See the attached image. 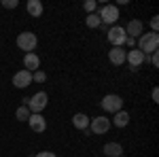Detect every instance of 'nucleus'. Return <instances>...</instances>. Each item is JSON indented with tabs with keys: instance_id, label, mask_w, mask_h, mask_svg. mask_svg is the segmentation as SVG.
I'll use <instances>...</instances> for the list:
<instances>
[{
	"instance_id": "f257e3e1",
	"label": "nucleus",
	"mask_w": 159,
	"mask_h": 157,
	"mask_svg": "<svg viewBox=\"0 0 159 157\" xmlns=\"http://www.w3.org/2000/svg\"><path fill=\"white\" fill-rule=\"evenodd\" d=\"M159 47V34L157 32H147V34H140L136 38V49L142 51L144 55H151L155 53Z\"/></svg>"
},
{
	"instance_id": "f03ea898",
	"label": "nucleus",
	"mask_w": 159,
	"mask_h": 157,
	"mask_svg": "<svg viewBox=\"0 0 159 157\" xmlns=\"http://www.w3.org/2000/svg\"><path fill=\"white\" fill-rule=\"evenodd\" d=\"M100 19H102V24L104 25H117V21H119V17H121V13H119V7L117 4H104L102 9L98 11Z\"/></svg>"
},
{
	"instance_id": "7ed1b4c3",
	"label": "nucleus",
	"mask_w": 159,
	"mask_h": 157,
	"mask_svg": "<svg viewBox=\"0 0 159 157\" xmlns=\"http://www.w3.org/2000/svg\"><path fill=\"white\" fill-rule=\"evenodd\" d=\"M38 45V38L34 32H21V34H17V47L25 51V53H34V49Z\"/></svg>"
},
{
	"instance_id": "20e7f679",
	"label": "nucleus",
	"mask_w": 159,
	"mask_h": 157,
	"mask_svg": "<svg viewBox=\"0 0 159 157\" xmlns=\"http://www.w3.org/2000/svg\"><path fill=\"white\" fill-rule=\"evenodd\" d=\"M102 109L106 110V113H119V110H123V98L121 96H117V94H108V96H104L102 98Z\"/></svg>"
},
{
	"instance_id": "39448f33",
	"label": "nucleus",
	"mask_w": 159,
	"mask_h": 157,
	"mask_svg": "<svg viewBox=\"0 0 159 157\" xmlns=\"http://www.w3.org/2000/svg\"><path fill=\"white\" fill-rule=\"evenodd\" d=\"M47 104H49V96H47L45 91H38V94H34V96L30 98L28 109H30V113H36V115H40L43 110L47 109Z\"/></svg>"
},
{
	"instance_id": "423d86ee",
	"label": "nucleus",
	"mask_w": 159,
	"mask_h": 157,
	"mask_svg": "<svg viewBox=\"0 0 159 157\" xmlns=\"http://www.w3.org/2000/svg\"><path fill=\"white\" fill-rule=\"evenodd\" d=\"M106 38H108V43L112 47H123L127 34H125V30H123L121 25H110L108 32H106Z\"/></svg>"
},
{
	"instance_id": "0eeeda50",
	"label": "nucleus",
	"mask_w": 159,
	"mask_h": 157,
	"mask_svg": "<svg viewBox=\"0 0 159 157\" xmlns=\"http://www.w3.org/2000/svg\"><path fill=\"white\" fill-rule=\"evenodd\" d=\"M87 130L91 134H106L110 130V119L104 117V115L93 117V119H89V127H87Z\"/></svg>"
},
{
	"instance_id": "6e6552de",
	"label": "nucleus",
	"mask_w": 159,
	"mask_h": 157,
	"mask_svg": "<svg viewBox=\"0 0 159 157\" xmlns=\"http://www.w3.org/2000/svg\"><path fill=\"white\" fill-rule=\"evenodd\" d=\"M32 83V72L30 70H17V72L13 74V85L17 87V89H25L28 85Z\"/></svg>"
},
{
	"instance_id": "1a4fd4ad",
	"label": "nucleus",
	"mask_w": 159,
	"mask_h": 157,
	"mask_svg": "<svg viewBox=\"0 0 159 157\" xmlns=\"http://www.w3.org/2000/svg\"><path fill=\"white\" fill-rule=\"evenodd\" d=\"M125 62H129L132 68H140V66L147 62V55H144L142 51H138V49H127V53H125Z\"/></svg>"
},
{
	"instance_id": "9d476101",
	"label": "nucleus",
	"mask_w": 159,
	"mask_h": 157,
	"mask_svg": "<svg viewBox=\"0 0 159 157\" xmlns=\"http://www.w3.org/2000/svg\"><path fill=\"white\" fill-rule=\"evenodd\" d=\"M28 125H30V130L36 134H43L47 130V119L43 117V115H36V113H32L30 115V119H28Z\"/></svg>"
},
{
	"instance_id": "9b49d317",
	"label": "nucleus",
	"mask_w": 159,
	"mask_h": 157,
	"mask_svg": "<svg viewBox=\"0 0 159 157\" xmlns=\"http://www.w3.org/2000/svg\"><path fill=\"white\" fill-rule=\"evenodd\" d=\"M123 30H125V34H127L129 38H138L140 34H144V25H142L140 19H132V21L125 25Z\"/></svg>"
},
{
	"instance_id": "f8f14e48",
	"label": "nucleus",
	"mask_w": 159,
	"mask_h": 157,
	"mask_svg": "<svg viewBox=\"0 0 159 157\" xmlns=\"http://www.w3.org/2000/svg\"><path fill=\"white\" fill-rule=\"evenodd\" d=\"M125 53H127V49H125V47H112V49L108 51L110 64H115V66H121V64H125Z\"/></svg>"
},
{
	"instance_id": "ddd939ff",
	"label": "nucleus",
	"mask_w": 159,
	"mask_h": 157,
	"mask_svg": "<svg viewBox=\"0 0 159 157\" xmlns=\"http://www.w3.org/2000/svg\"><path fill=\"white\" fill-rule=\"evenodd\" d=\"M24 66H25V70H30V72L40 70V58H38L36 53H25L24 55Z\"/></svg>"
},
{
	"instance_id": "4468645a",
	"label": "nucleus",
	"mask_w": 159,
	"mask_h": 157,
	"mask_svg": "<svg viewBox=\"0 0 159 157\" xmlns=\"http://www.w3.org/2000/svg\"><path fill=\"white\" fill-rule=\"evenodd\" d=\"M25 11L30 17H40L43 11H45V7H43V2L40 0H28V4H25Z\"/></svg>"
},
{
	"instance_id": "2eb2a0df",
	"label": "nucleus",
	"mask_w": 159,
	"mask_h": 157,
	"mask_svg": "<svg viewBox=\"0 0 159 157\" xmlns=\"http://www.w3.org/2000/svg\"><path fill=\"white\" fill-rule=\"evenodd\" d=\"M102 153L106 157H121L123 155V146L119 142H106L104 149H102Z\"/></svg>"
},
{
	"instance_id": "dca6fc26",
	"label": "nucleus",
	"mask_w": 159,
	"mask_h": 157,
	"mask_svg": "<svg viewBox=\"0 0 159 157\" xmlns=\"http://www.w3.org/2000/svg\"><path fill=\"white\" fill-rule=\"evenodd\" d=\"M72 125L76 130H81V132H85L87 127H89V117H87L85 113H76L72 117Z\"/></svg>"
},
{
	"instance_id": "f3484780",
	"label": "nucleus",
	"mask_w": 159,
	"mask_h": 157,
	"mask_svg": "<svg viewBox=\"0 0 159 157\" xmlns=\"http://www.w3.org/2000/svg\"><path fill=\"white\" fill-rule=\"evenodd\" d=\"M112 125H117V127H125V125H129V113H127V110H119V113H115V115H112Z\"/></svg>"
},
{
	"instance_id": "a211bd4d",
	"label": "nucleus",
	"mask_w": 159,
	"mask_h": 157,
	"mask_svg": "<svg viewBox=\"0 0 159 157\" xmlns=\"http://www.w3.org/2000/svg\"><path fill=\"white\" fill-rule=\"evenodd\" d=\"M85 24H87V28H91V30L100 28V25H102V19H100L98 11H96V13H89V15L85 17Z\"/></svg>"
},
{
	"instance_id": "6ab92c4d",
	"label": "nucleus",
	"mask_w": 159,
	"mask_h": 157,
	"mask_svg": "<svg viewBox=\"0 0 159 157\" xmlns=\"http://www.w3.org/2000/svg\"><path fill=\"white\" fill-rule=\"evenodd\" d=\"M30 115H32V113H30V109H28V106H19V109L15 110L17 121H28V119H30Z\"/></svg>"
},
{
	"instance_id": "aec40b11",
	"label": "nucleus",
	"mask_w": 159,
	"mask_h": 157,
	"mask_svg": "<svg viewBox=\"0 0 159 157\" xmlns=\"http://www.w3.org/2000/svg\"><path fill=\"white\" fill-rule=\"evenodd\" d=\"M32 81H34V83H45V81H47V72L34 70V72H32Z\"/></svg>"
},
{
	"instance_id": "412c9836",
	"label": "nucleus",
	"mask_w": 159,
	"mask_h": 157,
	"mask_svg": "<svg viewBox=\"0 0 159 157\" xmlns=\"http://www.w3.org/2000/svg\"><path fill=\"white\" fill-rule=\"evenodd\" d=\"M83 9L87 11V15H89V13H96L98 11V2H96V0H87L85 4H83Z\"/></svg>"
},
{
	"instance_id": "4be33fe9",
	"label": "nucleus",
	"mask_w": 159,
	"mask_h": 157,
	"mask_svg": "<svg viewBox=\"0 0 159 157\" xmlns=\"http://www.w3.org/2000/svg\"><path fill=\"white\" fill-rule=\"evenodd\" d=\"M2 7H4V9H17L19 2H17V0H2Z\"/></svg>"
},
{
	"instance_id": "5701e85b",
	"label": "nucleus",
	"mask_w": 159,
	"mask_h": 157,
	"mask_svg": "<svg viewBox=\"0 0 159 157\" xmlns=\"http://www.w3.org/2000/svg\"><path fill=\"white\" fill-rule=\"evenodd\" d=\"M151 66H153V68H157V66H159V55H157V51H155V53H151Z\"/></svg>"
},
{
	"instance_id": "b1692460",
	"label": "nucleus",
	"mask_w": 159,
	"mask_h": 157,
	"mask_svg": "<svg viewBox=\"0 0 159 157\" xmlns=\"http://www.w3.org/2000/svg\"><path fill=\"white\" fill-rule=\"evenodd\" d=\"M157 28H159V19L153 17V19H151V32H157Z\"/></svg>"
},
{
	"instance_id": "393cba45",
	"label": "nucleus",
	"mask_w": 159,
	"mask_h": 157,
	"mask_svg": "<svg viewBox=\"0 0 159 157\" xmlns=\"http://www.w3.org/2000/svg\"><path fill=\"white\" fill-rule=\"evenodd\" d=\"M34 157H57L55 153H51V151H40V153H36Z\"/></svg>"
},
{
	"instance_id": "a878e982",
	"label": "nucleus",
	"mask_w": 159,
	"mask_h": 157,
	"mask_svg": "<svg viewBox=\"0 0 159 157\" xmlns=\"http://www.w3.org/2000/svg\"><path fill=\"white\" fill-rule=\"evenodd\" d=\"M125 45H127L129 49H136V38H129V36H127V38H125Z\"/></svg>"
},
{
	"instance_id": "bb28decb",
	"label": "nucleus",
	"mask_w": 159,
	"mask_h": 157,
	"mask_svg": "<svg viewBox=\"0 0 159 157\" xmlns=\"http://www.w3.org/2000/svg\"><path fill=\"white\" fill-rule=\"evenodd\" d=\"M151 98H153V102H159V91H157V87L151 91Z\"/></svg>"
},
{
	"instance_id": "cd10ccee",
	"label": "nucleus",
	"mask_w": 159,
	"mask_h": 157,
	"mask_svg": "<svg viewBox=\"0 0 159 157\" xmlns=\"http://www.w3.org/2000/svg\"><path fill=\"white\" fill-rule=\"evenodd\" d=\"M121 157H125V155H121Z\"/></svg>"
}]
</instances>
